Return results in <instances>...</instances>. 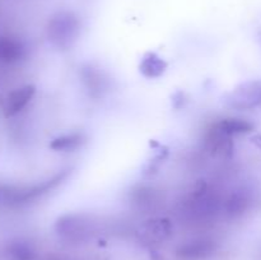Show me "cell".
<instances>
[{
    "label": "cell",
    "mask_w": 261,
    "mask_h": 260,
    "mask_svg": "<svg viewBox=\"0 0 261 260\" xmlns=\"http://www.w3.org/2000/svg\"><path fill=\"white\" fill-rule=\"evenodd\" d=\"M47 40L58 50H70L81 36V20L70 10H60L48 19Z\"/></svg>",
    "instance_id": "6da1fadb"
},
{
    "label": "cell",
    "mask_w": 261,
    "mask_h": 260,
    "mask_svg": "<svg viewBox=\"0 0 261 260\" xmlns=\"http://www.w3.org/2000/svg\"><path fill=\"white\" fill-rule=\"evenodd\" d=\"M223 102L234 110H252L261 106V81H247L223 96Z\"/></svg>",
    "instance_id": "7a4b0ae2"
},
{
    "label": "cell",
    "mask_w": 261,
    "mask_h": 260,
    "mask_svg": "<svg viewBox=\"0 0 261 260\" xmlns=\"http://www.w3.org/2000/svg\"><path fill=\"white\" fill-rule=\"evenodd\" d=\"M36 87L33 84H25V86L18 87L13 89L9 93L5 94L0 101V107L5 117H12L19 114L35 97Z\"/></svg>",
    "instance_id": "3957f363"
},
{
    "label": "cell",
    "mask_w": 261,
    "mask_h": 260,
    "mask_svg": "<svg viewBox=\"0 0 261 260\" xmlns=\"http://www.w3.org/2000/svg\"><path fill=\"white\" fill-rule=\"evenodd\" d=\"M204 144H205L206 150L214 157H222L229 160L233 155L234 144L232 137L222 133L217 127L216 124L212 125L208 132H206Z\"/></svg>",
    "instance_id": "277c9868"
},
{
    "label": "cell",
    "mask_w": 261,
    "mask_h": 260,
    "mask_svg": "<svg viewBox=\"0 0 261 260\" xmlns=\"http://www.w3.org/2000/svg\"><path fill=\"white\" fill-rule=\"evenodd\" d=\"M25 45L13 36H0V65H13L24 59Z\"/></svg>",
    "instance_id": "5b68a950"
},
{
    "label": "cell",
    "mask_w": 261,
    "mask_h": 260,
    "mask_svg": "<svg viewBox=\"0 0 261 260\" xmlns=\"http://www.w3.org/2000/svg\"><path fill=\"white\" fill-rule=\"evenodd\" d=\"M216 250V245L211 240H194L184 244L176 250V256L180 260H205Z\"/></svg>",
    "instance_id": "8992f818"
},
{
    "label": "cell",
    "mask_w": 261,
    "mask_h": 260,
    "mask_svg": "<svg viewBox=\"0 0 261 260\" xmlns=\"http://www.w3.org/2000/svg\"><path fill=\"white\" fill-rule=\"evenodd\" d=\"M82 81L92 97H101L109 88V78L105 76L103 71L92 65L82 68Z\"/></svg>",
    "instance_id": "52a82bcc"
},
{
    "label": "cell",
    "mask_w": 261,
    "mask_h": 260,
    "mask_svg": "<svg viewBox=\"0 0 261 260\" xmlns=\"http://www.w3.org/2000/svg\"><path fill=\"white\" fill-rule=\"evenodd\" d=\"M86 221L75 214L61 217L55 224L56 232L66 239H81L83 235H86Z\"/></svg>",
    "instance_id": "ba28073f"
},
{
    "label": "cell",
    "mask_w": 261,
    "mask_h": 260,
    "mask_svg": "<svg viewBox=\"0 0 261 260\" xmlns=\"http://www.w3.org/2000/svg\"><path fill=\"white\" fill-rule=\"evenodd\" d=\"M167 68V61L163 60L155 53H145L139 64V71L148 79L160 78L166 73Z\"/></svg>",
    "instance_id": "9c48e42d"
},
{
    "label": "cell",
    "mask_w": 261,
    "mask_h": 260,
    "mask_svg": "<svg viewBox=\"0 0 261 260\" xmlns=\"http://www.w3.org/2000/svg\"><path fill=\"white\" fill-rule=\"evenodd\" d=\"M172 224L167 218H154L143 224V235L149 241H163L172 235Z\"/></svg>",
    "instance_id": "30bf717a"
},
{
    "label": "cell",
    "mask_w": 261,
    "mask_h": 260,
    "mask_svg": "<svg viewBox=\"0 0 261 260\" xmlns=\"http://www.w3.org/2000/svg\"><path fill=\"white\" fill-rule=\"evenodd\" d=\"M4 255L7 260H35V247L23 239H15L8 242L4 249Z\"/></svg>",
    "instance_id": "8fae6325"
},
{
    "label": "cell",
    "mask_w": 261,
    "mask_h": 260,
    "mask_svg": "<svg viewBox=\"0 0 261 260\" xmlns=\"http://www.w3.org/2000/svg\"><path fill=\"white\" fill-rule=\"evenodd\" d=\"M87 142V137L84 133H70V134L60 135L51 140L50 148L55 152H73L81 148Z\"/></svg>",
    "instance_id": "7c38bea8"
},
{
    "label": "cell",
    "mask_w": 261,
    "mask_h": 260,
    "mask_svg": "<svg viewBox=\"0 0 261 260\" xmlns=\"http://www.w3.org/2000/svg\"><path fill=\"white\" fill-rule=\"evenodd\" d=\"M216 125L222 133L229 135V137L247 134V133H251L255 127L254 124L245 119H240V117H226V119L216 122Z\"/></svg>",
    "instance_id": "4fadbf2b"
},
{
    "label": "cell",
    "mask_w": 261,
    "mask_h": 260,
    "mask_svg": "<svg viewBox=\"0 0 261 260\" xmlns=\"http://www.w3.org/2000/svg\"><path fill=\"white\" fill-rule=\"evenodd\" d=\"M249 206V198L242 193L232 194L227 200V212L229 216L237 217L244 213Z\"/></svg>",
    "instance_id": "5bb4252c"
},
{
    "label": "cell",
    "mask_w": 261,
    "mask_h": 260,
    "mask_svg": "<svg viewBox=\"0 0 261 260\" xmlns=\"http://www.w3.org/2000/svg\"><path fill=\"white\" fill-rule=\"evenodd\" d=\"M186 101H188V98H186V93L184 91L176 92L172 96V106L175 107L176 110L182 109V107L185 106Z\"/></svg>",
    "instance_id": "9a60e30c"
},
{
    "label": "cell",
    "mask_w": 261,
    "mask_h": 260,
    "mask_svg": "<svg viewBox=\"0 0 261 260\" xmlns=\"http://www.w3.org/2000/svg\"><path fill=\"white\" fill-rule=\"evenodd\" d=\"M250 140H251V143L255 145V147L259 148L261 150V134H254L251 138H250Z\"/></svg>",
    "instance_id": "2e32d148"
}]
</instances>
